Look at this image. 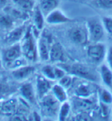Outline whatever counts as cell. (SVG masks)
Masks as SVG:
<instances>
[{
  "label": "cell",
  "instance_id": "obj_7",
  "mask_svg": "<svg viewBox=\"0 0 112 121\" xmlns=\"http://www.w3.org/2000/svg\"><path fill=\"white\" fill-rule=\"evenodd\" d=\"M107 48L101 42H96L90 45L87 49L89 58L94 63H101L105 58Z\"/></svg>",
  "mask_w": 112,
  "mask_h": 121
},
{
  "label": "cell",
  "instance_id": "obj_28",
  "mask_svg": "<svg viewBox=\"0 0 112 121\" xmlns=\"http://www.w3.org/2000/svg\"><path fill=\"white\" fill-rule=\"evenodd\" d=\"M94 5L102 9H112V0H94Z\"/></svg>",
  "mask_w": 112,
  "mask_h": 121
},
{
  "label": "cell",
  "instance_id": "obj_17",
  "mask_svg": "<svg viewBox=\"0 0 112 121\" xmlns=\"http://www.w3.org/2000/svg\"><path fill=\"white\" fill-rule=\"evenodd\" d=\"M99 76L102 80L104 84L108 87L111 88L112 87V69L107 65L102 64L99 69Z\"/></svg>",
  "mask_w": 112,
  "mask_h": 121
},
{
  "label": "cell",
  "instance_id": "obj_32",
  "mask_svg": "<svg viewBox=\"0 0 112 121\" xmlns=\"http://www.w3.org/2000/svg\"><path fill=\"white\" fill-rule=\"evenodd\" d=\"M11 120H27V117H25L22 113H15L12 116H11Z\"/></svg>",
  "mask_w": 112,
  "mask_h": 121
},
{
  "label": "cell",
  "instance_id": "obj_30",
  "mask_svg": "<svg viewBox=\"0 0 112 121\" xmlns=\"http://www.w3.org/2000/svg\"><path fill=\"white\" fill-rule=\"evenodd\" d=\"M105 58L107 60V65L112 69V46L107 48Z\"/></svg>",
  "mask_w": 112,
  "mask_h": 121
},
{
  "label": "cell",
  "instance_id": "obj_11",
  "mask_svg": "<svg viewBox=\"0 0 112 121\" xmlns=\"http://www.w3.org/2000/svg\"><path fill=\"white\" fill-rule=\"evenodd\" d=\"M35 72V67L31 65H24L12 69L11 75L17 81H24L30 78Z\"/></svg>",
  "mask_w": 112,
  "mask_h": 121
},
{
  "label": "cell",
  "instance_id": "obj_31",
  "mask_svg": "<svg viewBox=\"0 0 112 121\" xmlns=\"http://www.w3.org/2000/svg\"><path fill=\"white\" fill-rule=\"evenodd\" d=\"M67 73L64 69L58 67V66H55V79L56 81H58L61 79L63 76H65Z\"/></svg>",
  "mask_w": 112,
  "mask_h": 121
},
{
  "label": "cell",
  "instance_id": "obj_12",
  "mask_svg": "<svg viewBox=\"0 0 112 121\" xmlns=\"http://www.w3.org/2000/svg\"><path fill=\"white\" fill-rule=\"evenodd\" d=\"M20 92L22 99H24L28 103L34 104L37 100L36 89L32 83H29V82L24 83L20 87Z\"/></svg>",
  "mask_w": 112,
  "mask_h": 121
},
{
  "label": "cell",
  "instance_id": "obj_21",
  "mask_svg": "<svg viewBox=\"0 0 112 121\" xmlns=\"http://www.w3.org/2000/svg\"><path fill=\"white\" fill-rule=\"evenodd\" d=\"M97 91L100 102L109 105L112 104V94L108 88H106V87H100V88H98Z\"/></svg>",
  "mask_w": 112,
  "mask_h": 121
},
{
  "label": "cell",
  "instance_id": "obj_14",
  "mask_svg": "<svg viewBox=\"0 0 112 121\" xmlns=\"http://www.w3.org/2000/svg\"><path fill=\"white\" fill-rule=\"evenodd\" d=\"M65 60V52L62 45L58 42H53L50 50L49 61L52 63H62Z\"/></svg>",
  "mask_w": 112,
  "mask_h": 121
},
{
  "label": "cell",
  "instance_id": "obj_23",
  "mask_svg": "<svg viewBox=\"0 0 112 121\" xmlns=\"http://www.w3.org/2000/svg\"><path fill=\"white\" fill-rule=\"evenodd\" d=\"M71 111V106L70 104L66 101L60 104L59 109H58V120L64 121L67 120V118L69 116V113Z\"/></svg>",
  "mask_w": 112,
  "mask_h": 121
},
{
  "label": "cell",
  "instance_id": "obj_4",
  "mask_svg": "<svg viewBox=\"0 0 112 121\" xmlns=\"http://www.w3.org/2000/svg\"><path fill=\"white\" fill-rule=\"evenodd\" d=\"M51 35L47 33L40 34L37 38V56L38 60L41 62L49 61L50 50L52 45Z\"/></svg>",
  "mask_w": 112,
  "mask_h": 121
},
{
  "label": "cell",
  "instance_id": "obj_15",
  "mask_svg": "<svg viewBox=\"0 0 112 121\" xmlns=\"http://www.w3.org/2000/svg\"><path fill=\"white\" fill-rule=\"evenodd\" d=\"M95 91V87L90 83H82L76 87L75 95L78 98L86 99L93 95Z\"/></svg>",
  "mask_w": 112,
  "mask_h": 121
},
{
  "label": "cell",
  "instance_id": "obj_27",
  "mask_svg": "<svg viewBox=\"0 0 112 121\" xmlns=\"http://www.w3.org/2000/svg\"><path fill=\"white\" fill-rule=\"evenodd\" d=\"M58 83L61 86H62L64 88L68 89L72 86V84L73 83V75L72 74L66 73L65 76H63L62 78L58 80Z\"/></svg>",
  "mask_w": 112,
  "mask_h": 121
},
{
  "label": "cell",
  "instance_id": "obj_9",
  "mask_svg": "<svg viewBox=\"0 0 112 121\" xmlns=\"http://www.w3.org/2000/svg\"><path fill=\"white\" fill-rule=\"evenodd\" d=\"M72 21V20L66 16L64 12L58 8L54 9L45 17V22L50 25H58Z\"/></svg>",
  "mask_w": 112,
  "mask_h": 121
},
{
  "label": "cell",
  "instance_id": "obj_3",
  "mask_svg": "<svg viewBox=\"0 0 112 121\" xmlns=\"http://www.w3.org/2000/svg\"><path fill=\"white\" fill-rule=\"evenodd\" d=\"M68 72L72 75H75L85 79L86 81H97L98 74L90 66H87L82 63H74L68 66Z\"/></svg>",
  "mask_w": 112,
  "mask_h": 121
},
{
  "label": "cell",
  "instance_id": "obj_20",
  "mask_svg": "<svg viewBox=\"0 0 112 121\" xmlns=\"http://www.w3.org/2000/svg\"><path fill=\"white\" fill-rule=\"evenodd\" d=\"M17 110V102L16 99H10L2 104L1 112L4 115L11 117L16 112Z\"/></svg>",
  "mask_w": 112,
  "mask_h": 121
},
{
  "label": "cell",
  "instance_id": "obj_33",
  "mask_svg": "<svg viewBox=\"0 0 112 121\" xmlns=\"http://www.w3.org/2000/svg\"><path fill=\"white\" fill-rule=\"evenodd\" d=\"M9 0H0V7L2 8H4L5 6H7V3H8Z\"/></svg>",
  "mask_w": 112,
  "mask_h": 121
},
{
  "label": "cell",
  "instance_id": "obj_26",
  "mask_svg": "<svg viewBox=\"0 0 112 121\" xmlns=\"http://www.w3.org/2000/svg\"><path fill=\"white\" fill-rule=\"evenodd\" d=\"M0 26L6 29H9L13 26V18L6 13L0 14Z\"/></svg>",
  "mask_w": 112,
  "mask_h": 121
},
{
  "label": "cell",
  "instance_id": "obj_29",
  "mask_svg": "<svg viewBox=\"0 0 112 121\" xmlns=\"http://www.w3.org/2000/svg\"><path fill=\"white\" fill-rule=\"evenodd\" d=\"M101 20L105 31L112 36V17H104Z\"/></svg>",
  "mask_w": 112,
  "mask_h": 121
},
{
  "label": "cell",
  "instance_id": "obj_16",
  "mask_svg": "<svg viewBox=\"0 0 112 121\" xmlns=\"http://www.w3.org/2000/svg\"><path fill=\"white\" fill-rule=\"evenodd\" d=\"M60 3L61 0H40L38 6L44 17H46L49 13L58 8Z\"/></svg>",
  "mask_w": 112,
  "mask_h": 121
},
{
  "label": "cell",
  "instance_id": "obj_8",
  "mask_svg": "<svg viewBox=\"0 0 112 121\" xmlns=\"http://www.w3.org/2000/svg\"><path fill=\"white\" fill-rule=\"evenodd\" d=\"M52 81L48 79L43 76L42 74H39L37 77L36 79V86H35V89H36V93L37 99H41L43 97L50 93L52 87L53 86Z\"/></svg>",
  "mask_w": 112,
  "mask_h": 121
},
{
  "label": "cell",
  "instance_id": "obj_19",
  "mask_svg": "<svg viewBox=\"0 0 112 121\" xmlns=\"http://www.w3.org/2000/svg\"><path fill=\"white\" fill-rule=\"evenodd\" d=\"M51 92L60 103H62V102L67 101L68 95L67 93H66V89L64 88L62 86H61L59 84H53Z\"/></svg>",
  "mask_w": 112,
  "mask_h": 121
},
{
  "label": "cell",
  "instance_id": "obj_34",
  "mask_svg": "<svg viewBox=\"0 0 112 121\" xmlns=\"http://www.w3.org/2000/svg\"><path fill=\"white\" fill-rule=\"evenodd\" d=\"M2 65H3V62H2V60L0 59V70H1L2 68Z\"/></svg>",
  "mask_w": 112,
  "mask_h": 121
},
{
  "label": "cell",
  "instance_id": "obj_2",
  "mask_svg": "<svg viewBox=\"0 0 112 121\" xmlns=\"http://www.w3.org/2000/svg\"><path fill=\"white\" fill-rule=\"evenodd\" d=\"M86 29L89 41L93 43L100 42L103 39L106 32L102 20H100L96 17L88 20V21L86 22Z\"/></svg>",
  "mask_w": 112,
  "mask_h": 121
},
{
  "label": "cell",
  "instance_id": "obj_13",
  "mask_svg": "<svg viewBox=\"0 0 112 121\" xmlns=\"http://www.w3.org/2000/svg\"><path fill=\"white\" fill-rule=\"evenodd\" d=\"M27 29V27L24 25L12 28L10 32H9V34L6 35V42L9 44V45L20 42L26 33Z\"/></svg>",
  "mask_w": 112,
  "mask_h": 121
},
{
  "label": "cell",
  "instance_id": "obj_1",
  "mask_svg": "<svg viewBox=\"0 0 112 121\" xmlns=\"http://www.w3.org/2000/svg\"><path fill=\"white\" fill-rule=\"evenodd\" d=\"M23 56L30 62H36L37 56V38L32 31L31 26L27 27V31L20 42Z\"/></svg>",
  "mask_w": 112,
  "mask_h": 121
},
{
  "label": "cell",
  "instance_id": "obj_25",
  "mask_svg": "<svg viewBox=\"0 0 112 121\" xmlns=\"http://www.w3.org/2000/svg\"><path fill=\"white\" fill-rule=\"evenodd\" d=\"M41 74L45 78L52 81H56L55 79V66L47 64L41 68Z\"/></svg>",
  "mask_w": 112,
  "mask_h": 121
},
{
  "label": "cell",
  "instance_id": "obj_18",
  "mask_svg": "<svg viewBox=\"0 0 112 121\" xmlns=\"http://www.w3.org/2000/svg\"><path fill=\"white\" fill-rule=\"evenodd\" d=\"M33 20H34V26L37 28L39 30H41L44 28V24L45 22V17L40 10L39 6H36L33 9Z\"/></svg>",
  "mask_w": 112,
  "mask_h": 121
},
{
  "label": "cell",
  "instance_id": "obj_5",
  "mask_svg": "<svg viewBox=\"0 0 112 121\" xmlns=\"http://www.w3.org/2000/svg\"><path fill=\"white\" fill-rule=\"evenodd\" d=\"M39 101L42 112H44L46 115L49 117H53L58 112V109H59L61 103L55 99L52 94L50 95L48 93Z\"/></svg>",
  "mask_w": 112,
  "mask_h": 121
},
{
  "label": "cell",
  "instance_id": "obj_6",
  "mask_svg": "<svg viewBox=\"0 0 112 121\" xmlns=\"http://www.w3.org/2000/svg\"><path fill=\"white\" fill-rule=\"evenodd\" d=\"M22 56H23L20 44L18 42L12 44V45H9V47L4 49L2 54V60L6 64L7 66H9L12 63H13L14 61L18 60Z\"/></svg>",
  "mask_w": 112,
  "mask_h": 121
},
{
  "label": "cell",
  "instance_id": "obj_24",
  "mask_svg": "<svg viewBox=\"0 0 112 121\" xmlns=\"http://www.w3.org/2000/svg\"><path fill=\"white\" fill-rule=\"evenodd\" d=\"M12 2L14 4V6L24 10V11L33 10L35 6L34 0H12Z\"/></svg>",
  "mask_w": 112,
  "mask_h": 121
},
{
  "label": "cell",
  "instance_id": "obj_35",
  "mask_svg": "<svg viewBox=\"0 0 112 121\" xmlns=\"http://www.w3.org/2000/svg\"><path fill=\"white\" fill-rule=\"evenodd\" d=\"M2 102H0V112H1V110H2Z\"/></svg>",
  "mask_w": 112,
  "mask_h": 121
},
{
  "label": "cell",
  "instance_id": "obj_10",
  "mask_svg": "<svg viewBox=\"0 0 112 121\" xmlns=\"http://www.w3.org/2000/svg\"><path fill=\"white\" fill-rule=\"evenodd\" d=\"M69 38L77 45H85L89 41L86 27L75 26L69 30Z\"/></svg>",
  "mask_w": 112,
  "mask_h": 121
},
{
  "label": "cell",
  "instance_id": "obj_22",
  "mask_svg": "<svg viewBox=\"0 0 112 121\" xmlns=\"http://www.w3.org/2000/svg\"><path fill=\"white\" fill-rule=\"evenodd\" d=\"M4 11L7 14H9V16H11L12 18H17V19H22V18H25L26 14L24 13V10L18 8L17 6H5L4 7Z\"/></svg>",
  "mask_w": 112,
  "mask_h": 121
},
{
  "label": "cell",
  "instance_id": "obj_36",
  "mask_svg": "<svg viewBox=\"0 0 112 121\" xmlns=\"http://www.w3.org/2000/svg\"><path fill=\"white\" fill-rule=\"evenodd\" d=\"M0 56H1V54H0Z\"/></svg>",
  "mask_w": 112,
  "mask_h": 121
}]
</instances>
